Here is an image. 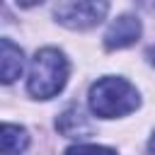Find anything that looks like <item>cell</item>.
Listing matches in <instances>:
<instances>
[{"instance_id": "9c48e42d", "label": "cell", "mask_w": 155, "mask_h": 155, "mask_svg": "<svg viewBox=\"0 0 155 155\" xmlns=\"http://www.w3.org/2000/svg\"><path fill=\"white\" fill-rule=\"evenodd\" d=\"M44 0H17L19 7H34V5H41Z\"/></svg>"}, {"instance_id": "5b68a950", "label": "cell", "mask_w": 155, "mask_h": 155, "mask_svg": "<svg viewBox=\"0 0 155 155\" xmlns=\"http://www.w3.org/2000/svg\"><path fill=\"white\" fill-rule=\"evenodd\" d=\"M24 70V53L19 46H15L10 39H2L0 41V75H2V82L10 85L15 82Z\"/></svg>"}, {"instance_id": "8992f818", "label": "cell", "mask_w": 155, "mask_h": 155, "mask_svg": "<svg viewBox=\"0 0 155 155\" xmlns=\"http://www.w3.org/2000/svg\"><path fill=\"white\" fill-rule=\"evenodd\" d=\"M0 145H2V155H19L27 150L29 145V133L22 126L15 124H5L2 126V136H0Z\"/></svg>"}, {"instance_id": "30bf717a", "label": "cell", "mask_w": 155, "mask_h": 155, "mask_svg": "<svg viewBox=\"0 0 155 155\" xmlns=\"http://www.w3.org/2000/svg\"><path fill=\"white\" fill-rule=\"evenodd\" d=\"M148 150H150V155H155V133H153L150 140H148Z\"/></svg>"}, {"instance_id": "6da1fadb", "label": "cell", "mask_w": 155, "mask_h": 155, "mask_svg": "<svg viewBox=\"0 0 155 155\" xmlns=\"http://www.w3.org/2000/svg\"><path fill=\"white\" fill-rule=\"evenodd\" d=\"M87 102H90L92 114H97L99 119H119L140 107L138 90L128 80L114 78V75H107L92 82Z\"/></svg>"}, {"instance_id": "8fae6325", "label": "cell", "mask_w": 155, "mask_h": 155, "mask_svg": "<svg viewBox=\"0 0 155 155\" xmlns=\"http://www.w3.org/2000/svg\"><path fill=\"white\" fill-rule=\"evenodd\" d=\"M148 58H150V63L155 65V48H148Z\"/></svg>"}, {"instance_id": "ba28073f", "label": "cell", "mask_w": 155, "mask_h": 155, "mask_svg": "<svg viewBox=\"0 0 155 155\" xmlns=\"http://www.w3.org/2000/svg\"><path fill=\"white\" fill-rule=\"evenodd\" d=\"M65 155H116V150L107 145H94V143H78V145H70Z\"/></svg>"}, {"instance_id": "7a4b0ae2", "label": "cell", "mask_w": 155, "mask_h": 155, "mask_svg": "<svg viewBox=\"0 0 155 155\" xmlns=\"http://www.w3.org/2000/svg\"><path fill=\"white\" fill-rule=\"evenodd\" d=\"M68 73H70V65H68L65 53L53 46H46L36 51V56L31 58L27 92L36 99H51L65 87Z\"/></svg>"}, {"instance_id": "277c9868", "label": "cell", "mask_w": 155, "mask_h": 155, "mask_svg": "<svg viewBox=\"0 0 155 155\" xmlns=\"http://www.w3.org/2000/svg\"><path fill=\"white\" fill-rule=\"evenodd\" d=\"M140 31H143V27H140V19L136 15H121L104 31V48L107 51L126 48V46H131V44L138 41Z\"/></svg>"}, {"instance_id": "3957f363", "label": "cell", "mask_w": 155, "mask_h": 155, "mask_svg": "<svg viewBox=\"0 0 155 155\" xmlns=\"http://www.w3.org/2000/svg\"><path fill=\"white\" fill-rule=\"evenodd\" d=\"M109 10V0H56L53 5V17L58 24L85 31L97 27Z\"/></svg>"}, {"instance_id": "52a82bcc", "label": "cell", "mask_w": 155, "mask_h": 155, "mask_svg": "<svg viewBox=\"0 0 155 155\" xmlns=\"http://www.w3.org/2000/svg\"><path fill=\"white\" fill-rule=\"evenodd\" d=\"M56 128H61L65 136H80V133H87V131H90V126H87V121L82 119V114H80L78 107L65 109V114L56 121Z\"/></svg>"}]
</instances>
